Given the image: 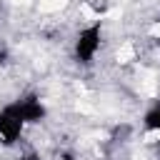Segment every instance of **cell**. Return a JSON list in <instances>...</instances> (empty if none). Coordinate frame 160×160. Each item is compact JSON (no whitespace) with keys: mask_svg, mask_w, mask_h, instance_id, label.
Segmentation results:
<instances>
[{"mask_svg":"<svg viewBox=\"0 0 160 160\" xmlns=\"http://www.w3.org/2000/svg\"><path fill=\"white\" fill-rule=\"evenodd\" d=\"M155 155H158V160H160V140L155 142Z\"/></svg>","mask_w":160,"mask_h":160,"instance_id":"cell-9","label":"cell"},{"mask_svg":"<svg viewBox=\"0 0 160 160\" xmlns=\"http://www.w3.org/2000/svg\"><path fill=\"white\" fill-rule=\"evenodd\" d=\"M10 62V50H8V45H0V68H5Z\"/></svg>","mask_w":160,"mask_h":160,"instance_id":"cell-6","label":"cell"},{"mask_svg":"<svg viewBox=\"0 0 160 160\" xmlns=\"http://www.w3.org/2000/svg\"><path fill=\"white\" fill-rule=\"evenodd\" d=\"M142 128L148 132H160V102H155L152 108L145 110L142 115Z\"/></svg>","mask_w":160,"mask_h":160,"instance_id":"cell-4","label":"cell"},{"mask_svg":"<svg viewBox=\"0 0 160 160\" xmlns=\"http://www.w3.org/2000/svg\"><path fill=\"white\" fill-rule=\"evenodd\" d=\"M22 130H25V125H22L20 120H15V118L8 115L5 110H0V140H2V145L12 148V145L22 138Z\"/></svg>","mask_w":160,"mask_h":160,"instance_id":"cell-3","label":"cell"},{"mask_svg":"<svg viewBox=\"0 0 160 160\" xmlns=\"http://www.w3.org/2000/svg\"><path fill=\"white\" fill-rule=\"evenodd\" d=\"M58 160H75V158H72V152H68V150H65V152H60V155H58Z\"/></svg>","mask_w":160,"mask_h":160,"instance_id":"cell-8","label":"cell"},{"mask_svg":"<svg viewBox=\"0 0 160 160\" xmlns=\"http://www.w3.org/2000/svg\"><path fill=\"white\" fill-rule=\"evenodd\" d=\"M102 45V22H92V25H85L80 28V32L75 35V42H72V55L80 65H90L98 55Z\"/></svg>","mask_w":160,"mask_h":160,"instance_id":"cell-1","label":"cell"},{"mask_svg":"<svg viewBox=\"0 0 160 160\" xmlns=\"http://www.w3.org/2000/svg\"><path fill=\"white\" fill-rule=\"evenodd\" d=\"M130 132H132V128H130V125H122V128L118 125V128L112 130V140H118V138H122V135H130Z\"/></svg>","mask_w":160,"mask_h":160,"instance_id":"cell-5","label":"cell"},{"mask_svg":"<svg viewBox=\"0 0 160 160\" xmlns=\"http://www.w3.org/2000/svg\"><path fill=\"white\" fill-rule=\"evenodd\" d=\"M8 115H12L15 120H20L22 125H35V122H42L45 115H48V108L45 102L38 98V95H22L12 102H8L2 108Z\"/></svg>","mask_w":160,"mask_h":160,"instance_id":"cell-2","label":"cell"},{"mask_svg":"<svg viewBox=\"0 0 160 160\" xmlns=\"http://www.w3.org/2000/svg\"><path fill=\"white\" fill-rule=\"evenodd\" d=\"M20 160H42L38 152H25V155H20Z\"/></svg>","mask_w":160,"mask_h":160,"instance_id":"cell-7","label":"cell"}]
</instances>
